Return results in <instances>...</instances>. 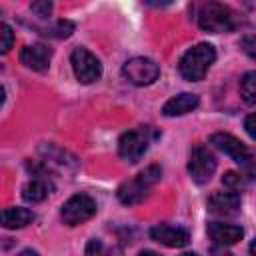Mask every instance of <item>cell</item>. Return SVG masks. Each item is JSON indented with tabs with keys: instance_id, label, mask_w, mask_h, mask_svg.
<instances>
[{
	"instance_id": "1",
	"label": "cell",
	"mask_w": 256,
	"mask_h": 256,
	"mask_svg": "<svg viewBox=\"0 0 256 256\" xmlns=\"http://www.w3.org/2000/svg\"><path fill=\"white\" fill-rule=\"evenodd\" d=\"M198 26L204 32L210 34H222V32H234L236 28H240L242 18L240 14L222 2H206L198 8Z\"/></svg>"
},
{
	"instance_id": "2",
	"label": "cell",
	"mask_w": 256,
	"mask_h": 256,
	"mask_svg": "<svg viewBox=\"0 0 256 256\" xmlns=\"http://www.w3.org/2000/svg\"><path fill=\"white\" fill-rule=\"evenodd\" d=\"M214 60H216V50L212 44H208V42L194 44L192 48H188L182 54V58L178 62V72L188 82H200V80H204V76L210 70V66L214 64Z\"/></svg>"
},
{
	"instance_id": "3",
	"label": "cell",
	"mask_w": 256,
	"mask_h": 256,
	"mask_svg": "<svg viewBox=\"0 0 256 256\" xmlns=\"http://www.w3.org/2000/svg\"><path fill=\"white\" fill-rule=\"evenodd\" d=\"M160 178H162V168L158 164H150L148 168L138 172L134 178L122 182L118 186L116 196L124 206H134L150 194V190L160 182Z\"/></svg>"
},
{
	"instance_id": "4",
	"label": "cell",
	"mask_w": 256,
	"mask_h": 256,
	"mask_svg": "<svg viewBox=\"0 0 256 256\" xmlns=\"http://www.w3.org/2000/svg\"><path fill=\"white\" fill-rule=\"evenodd\" d=\"M158 136L160 134L154 126H140L134 130H128L118 140V156L130 164H134L146 154V150L150 148V142Z\"/></svg>"
},
{
	"instance_id": "5",
	"label": "cell",
	"mask_w": 256,
	"mask_h": 256,
	"mask_svg": "<svg viewBox=\"0 0 256 256\" xmlns=\"http://www.w3.org/2000/svg\"><path fill=\"white\" fill-rule=\"evenodd\" d=\"M96 210H98L96 200H94L92 196L80 192V194L70 196V198L62 204L60 216H62L64 224H68V226H78V224L90 220V218L96 214Z\"/></svg>"
},
{
	"instance_id": "6",
	"label": "cell",
	"mask_w": 256,
	"mask_h": 256,
	"mask_svg": "<svg viewBox=\"0 0 256 256\" xmlns=\"http://www.w3.org/2000/svg\"><path fill=\"white\" fill-rule=\"evenodd\" d=\"M122 76L134 84V86H148L158 80L160 76V66L146 56H134L124 62L122 66Z\"/></svg>"
},
{
	"instance_id": "7",
	"label": "cell",
	"mask_w": 256,
	"mask_h": 256,
	"mask_svg": "<svg viewBox=\"0 0 256 256\" xmlns=\"http://www.w3.org/2000/svg\"><path fill=\"white\" fill-rule=\"evenodd\" d=\"M70 64L80 84H92L102 76V64L88 48H82V46L74 48L70 54Z\"/></svg>"
},
{
	"instance_id": "8",
	"label": "cell",
	"mask_w": 256,
	"mask_h": 256,
	"mask_svg": "<svg viewBox=\"0 0 256 256\" xmlns=\"http://www.w3.org/2000/svg\"><path fill=\"white\" fill-rule=\"evenodd\" d=\"M216 172V158L204 144H196L190 150V160H188V174L192 182L196 184H206Z\"/></svg>"
},
{
	"instance_id": "9",
	"label": "cell",
	"mask_w": 256,
	"mask_h": 256,
	"mask_svg": "<svg viewBox=\"0 0 256 256\" xmlns=\"http://www.w3.org/2000/svg\"><path fill=\"white\" fill-rule=\"evenodd\" d=\"M208 212L214 214V216H236L240 212V206H242V198L238 192H232V190H218V192H212L208 202Z\"/></svg>"
},
{
	"instance_id": "10",
	"label": "cell",
	"mask_w": 256,
	"mask_h": 256,
	"mask_svg": "<svg viewBox=\"0 0 256 256\" xmlns=\"http://www.w3.org/2000/svg\"><path fill=\"white\" fill-rule=\"evenodd\" d=\"M150 238L168 248H182L190 242V232L174 224H156L150 228Z\"/></svg>"
},
{
	"instance_id": "11",
	"label": "cell",
	"mask_w": 256,
	"mask_h": 256,
	"mask_svg": "<svg viewBox=\"0 0 256 256\" xmlns=\"http://www.w3.org/2000/svg\"><path fill=\"white\" fill-rule=\"evenodd\" d=\"M52 60V48L46 44H28L20 50V62L36 72H46Z\"/></svg>"
},
{
	"instance_id": "12",
	"label": "cell",
	"mask_w": 256,
	"mask_h": 256,
	"mask_svg": "<svg viewBox=\"0 0 256 256\" xmlns=\"http://www.w3.org/2000/svg\"><path fill=\"white\" fill-rule=\"evenodd\" d=\"M40 152H42V156H44V166L46 168H50V166H56V168H60V170H70V172H74L76 168H78V160L70 154V152H66V150H62V148H58V146H54V144H44L42 148H40Z\"/></svg>"
},
{
	"instance_id": "13",
	"label": "cell",
	"mask_w": 256,
	"mask_h": 256,
	"mask_svg": "<svg viewBox=\"0 0 256 256\" xmlns=\"http://www.w3.org/2000/svg\"><path fill=\"white\" fill-rule=\"evenodd\" d=\"M208 236L216 246H230L242 240L244 230L236 224H222V222H210L208 224Z\"/></svg>"
},
{
	"instance_id": "14",
	"label": "cell",
	"mask_w": 256,
	"mask_h": 256,
	"mask_svg": "<svg viewBox=\"0 0 256 256\" xmlns=\"http://www.w3.org/2000/svg\"><path fill=\"white\" fill-rule=\"evenodd\" d=\"M200 104V98L192 92H182V94H176L172 96L164 106H162V114L164 116H182V114H188L192 110H196Z\"/></svg>"
},
{
	"instance_id": "15",
	"label": "cell",
	"mask_w": 256,
	"mask_h": 256,
	"mask_svg": "<svg viewBox=\"0 0 256 256\" xmlns=\"http://www.w3.org/2000/svg\"><path fill=\"white\" fill-rule=\"evenodd\" d=\"M52 190H54V184H52L46 176H34L32 180H28V182L22 186V198H24L26 202L38 204V202L46 200Z\"/></svg>"
},
{
	"instance_id": "16",
	"label": "cell",
	"mask_w": 256,
	"mask_h": 256,
	"mask_svg": "<svg viewBox=\"0 0 256 256\" xmlns=\"http://www.w3.org/2000/svg\"><path fill=\"white\" fill-rule=\"evenodd\" d=\"M34 220V212L22 206H8L2 210V226L8 230L14 228H24L28 224H32Z\"/></svg>"
},
{
	"instance_id": "17",
	"label": "cell",
	"mask_w": 256,
	"mask_h": 256,
	"mask_svg": "<svg viewBox=\"0 0 256 256\" xmlns=\"http://www.w3.org/2000/svg\"><path fill=\"white\" fill-rule=\"evenodd\" d=\"M34 28H36L40 34L50 36V38H68V36L74 32L76 24H74V22H70V20L60 18V20H56V22L48 24V26H34Z\"/></svg>"
},
{
	"instance_id": "18",
	"label": "cell",
	"mask_w": 256,
	"mask_h": 256,
	"mask_svg": "<svg viewBox=\"0 0 256 256\" xmlns=\"http://www.w3.org/2000/svg\"><path fill=\"white\" fill-rule=\"evenodd\" d=\"M238 90H240V96H242L244 102L256 104V70L246 72V74L240 78Z\"/></svg>"
},
{
	"instance_id": "19",
	"label": "cell",
	"mask_w": 256,
	"mask_h": 256,
	"mask_svg": "<svg viewBox=\"0 0 256 256\" xmlns=\"http://www.w3.org/2000/svg\"><path fill=\"white\" fill-rule=\"evenodd\" d=\"M222 184H224L228 190H232V192H240V190L248 184V178H246L242 172L230 170V172H226V174L222 176Z\"/></svg>"
},
{
	"instance_id": "20",
	"label": "cell",
	"mask_w": 256,
	"mask_h": 256,
	"mask_svg": "<svg viewBox=\"0 0 256 256\" xmlns=\"http://www.w3.org/2000/svg\"><path fill=\"white\" fill-rule=\"evenodd\" d=\"M84 256H114V254L108 250V246H106L102 240L92 238V240H88V244H86Z\"/></svg>"
},
{
	"instance_id": "21",
	"label": "cell",
	"mask_w": 256,
	"mask_h": 256,
	"mask_svg": "<svg viewBox=\"0 0 256 256\" xmlns=\"http://www.w3.org/2000/svg\"><path fill=\"white\" fill-rule=\"evenodd\" d=\"M0 38H2L0 50H2V52H8V50L12 48V42H14V32H12L10 24H6V22L0 24Z\"/></svg>"
},
{
	"instance_id": "22",
	"label": "cell",
	"mask_w": 256,
	"mask_h": 256,
	"mask_svg": "<svg viewBox=\"0 0 256 256\" xmlns=\"http://www.w3.org/2000/svg\"><path fill=\"white\" fill-rule=\"evenodd\" d=\"M240 48L246 56L256 58V34H244L240 38Z\"/></svg>"
},
{
	"instance_id": "23",
	"label": "cell",
	"mask_w": 256,
	"mask_h": 256,
	"mask_svg": "<svg viewBox=\"0 0 256 256\" xmlns=\"http://www.w3.org/2000/svg\"><path fill=\"white\" fill-rule=\"evenodd\" d=\"M30 10H32V14H36L38 18H48L50 12H52V2H48V0L32 2V4H30Z\"/></svg>"
},
{
	"instance_id": "24",
	"label": "cell",
	"mask_w": 256,
	"mask_h": 256,
	"mask_svg": "<svg viewBox=\"0 0 256 256\" xmlns=\"http://www.w3.org/2000/svg\"><path fill=\"white\" fill-rule=\"evenodd\" d=\"M244 130L248 132L250 138L256 140V112H252V114L246 116V120H244Z\"/></svg>"
},
{
	"instance_id": "25",
	"label": "cell",
	"mask_w": 256,
	"mask_h": 256,
	"mask_svg": "<svg viewBox=\"0 0 256 256\" xmlns=\"http://www.w3.org/2000/svg\"><path fill=\"white\" fill-rule=\"evenodd\" d=\"M210 256H232V252H228L224 246H212L210 248Z\"/></svg>"
},
{
	"instance_id": "26",
	"label": "cell",
	"mask_w": 256,
	"mask_h": 256,
	"mask_svg": "<svg viewBox=\"0 0 256 256\" xmlns=\"http://www.w3.org/2000/svg\"><path fill=\"white\" fill-rule=\"evenodd\" d=\"M16 256H40V254H38L36 250H30V248H28V250H22V252H18Z\"/></svg>"
},
{
	"instance_id": "27",
	"label": "cell",
	"mask_w": 256,
	"mask_h": 256,
	"mask_svg": "<svg viewBox=\"0 0 256 256\" xmlns=\"http://www.w3.org/2000/svg\"><path fill=\"white\" fill-rule=\"evenodd\" d=\"M138 256H160L158 252H154V250H144V252H140Z\"/></svg>"
},
{
	"instance_id": "28",
	"label": "cell",
	"mask_w": 256,
	"mask_h": 256,
	"mask_svg": "<svg viewBox=\"0 0 256 256\" xmlns=\"http://www.w3.org/2000/svg\"><path fill=\"white\" fill-rule=\"evenodd\" d=\"M250 254H252V256H256V238L250 242Z\"/></svg>"
},
{
	"instance_id": "29",
	"label": "cell",
	"mask_w": 256,
	"mask_h": 256,
	"mask_svg": "<svg viewBox=\"0 0 256 256\" xmlns=\"http://www.w3.org/2000/svg\"><path fill=\"white\" fill-rule=\"evenodd\" d=\"M180 256H196V254H192V252H184V254H180Z\"/></svg>"
}]
</instances>
